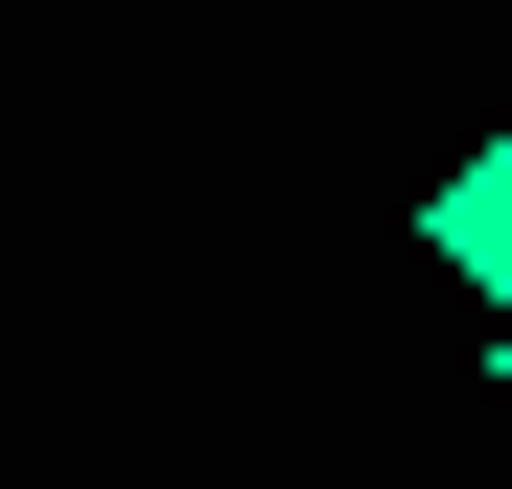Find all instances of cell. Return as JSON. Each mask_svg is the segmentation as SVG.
Returning a JSON list of instances; mask_svg holds the SVG:
<instances>
[{"label":"cell","instance_id":"obj_1","mask_svg":"<svg viewBox=\"0 0 512 489\" xmlns=\"http://www.w3.org/2000/svg\"><path fill=\"white\" fill-rule=\"evenodd\" d=\"M419 233H443V280H466V303H512V140H466V163H443V210H419Z\"/></svg>","mask_w":512,"mask_h":489},{"label":"cell","instance_id":"obj_2","mask_svg":"<svg viewBox=\"0 0 512 489\" xmlns=\"http://www.w3.org/2000/svg\"><path fill=\"white\" fill-rule=\"evenodd\" d=\"M489 396H512V326H489Z\"/></svg>","mask_w":512,"mask_h":489}]
</instances>
